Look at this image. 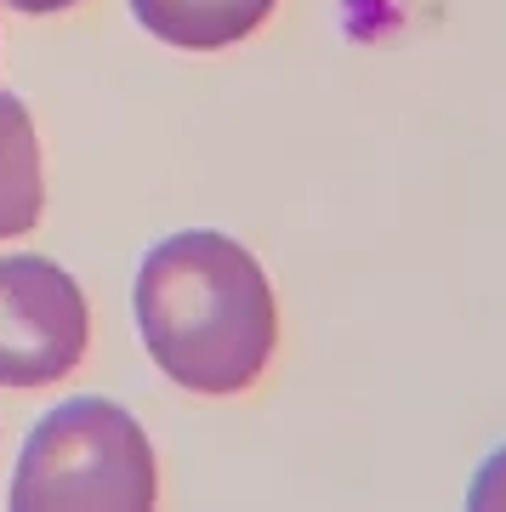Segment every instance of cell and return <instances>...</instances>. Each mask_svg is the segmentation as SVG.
<instances>
[{
  "label": "cell",
  "mask_w": 506,
  "mask_h": 512,
  "mask_svg": "<svg viewBox=\"0 0 506 512\" xmlns=\"http://www.w3.org/2000/svg\"><path fill=\"white\" fill-rule=\"evenodd\" d=\"M131 308L148 359L205 399L256 387L279 348V302L262 262L217 228L160 239L137 268Z\"/></svg>",
  "instance_id": "6da1fadb"
},
{
  "label": "cell",
  "mask_w": 506,
  "mask_h": 512,
  "mask_svg": "<svg viewBox=\"0 0 506 512\" xmlns=\"http://www.w3.org/2000/svg\"><path fill=\"white\" fill-rule=\"evenodd\" d=\"M0 6H12V12H23V18H52V12L80 6V0H0Z\"/></svg>",
  "instance_id": "52a82bcc"
},
{
  "label": "cell",
  "mask_w": 506,
  "mask_h": 512,
  "mask_svg": "<svg viewBox=\"0 0 506 512\" xmlns=\"http://www.w3.org/2000/svg\"><path fill=\"white\" fill-rule=\"evenodd\" d=\"M46 211V177H40V137L23 97L0 92V239L29 234Z\"/></svg>",
  "instance_id": "5b68a950"
},
{
  "label": "cell",
  "mask_w": 506,
  "mask_h": 512,
  "mask_svg": "<svg viewBox=\"0 0 506 512\" xmlns=\"http://www.w3.org/2000/svg\"><path fill=\"white\" fill-rule=\"evenodd\" d=\"M279 0H131V18L177 52H222L256 35Z\"/></svg>",
  "instance_id": "277c9868"
},
{
  "label": "cell",
  "mask_w": 506,
  "mask_h": 512,
  "mask_svg": "<svg viewBox=\"0 0 506 512\" xmlns=\"http://www.w3.org/2000/svg\"><path fill=\"white\" fill-rule=\"evenodd\" d=\"M160 495V467L143 421L114 399H63L57 410L35 421L23 439L18 473L6 501L18 512L46 507H109L137 512L154 507Z\"/></svg>",
  "instance_id": "7a4b0ae2"
},
{
  "label": "cell",
  "mask_w": 506,
  "mask_h": 512,
  "mask_svg": "<svg viewBox=\"0 0 506 512\" xmlns=\"http://www.w3.org/2000/svg\"><path fill=\"white\" fill-rule=\"evenodd\" d=\"M91 342L86 291L46 256H0V387L63 382Z\"/></svg>",
  "instance_id": "3957f363"
},
{
  "label": "cell",
  "mask_w": 506,
  "mask_h": 512,
  "mask_svg": "<svg viewBox=\"0 0 506 512\" xmlns=\"http://www.w3.org/2000/svg\"><path fill=\"white\" fill-rule=\"evenodd\" d=\"M467 507H478V512H501L506 507V444L478 467V478H472V490H467Z\"/></svg>",
  "instance_id": "8992f818"
}]
</instances>
